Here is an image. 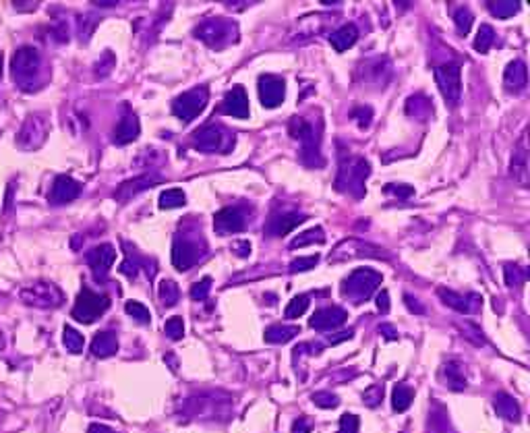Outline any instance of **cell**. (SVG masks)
I'll use <instances>...</instances> for the list:
<instances>
[{
  "instance_id": "obj_1",
  "label": "cell",
  "mask_w": 530,
  "mask_h": 433,
  "mask_svg": "<svg viewBox=\"0 0 530 433\" xmlns=\"http://www.w3.org/2000/svg\"><path fill=\"white\" fill-rule=\"evenodd\" d=\"M371 175V164L365 158H342L338 177H336V189L342 193H348L356 200L365 197V183Z\"/></svg>"
},
{
  "instance_id": "obj_2",
  "label": "cell",
  "mask_w": 530,
  "mask_h": 433,
  "mask_svg": "<svg viewBox=\"0 0 530 433\" xmlns=\"http://www.w3.org/2000/svg\"><path fill=\"white\" fill-rule=\"evenodd\" d=\"M193 33H195L197 39H201L212 50H224V48H228L230 44H235L239 39L237 23L232 19H226V17L205 19L193 29Z\"/></svg>"
},
{
  "instance_id": "obj_3",
  "label": "cell",
  "mask_w": 530,
  "mask_h": 433,
  "mask_svg": "<svg viewBox=\"0 0 530 433\" xmlns=\"http://www.w3.org/2000/svg\"><path fill=\"white\" fill-rule=\"evenodd\" d=\"M39 67H42V58L39 52L33 46H21L10 60V75L15 79V83L21 89H35L37 85V77H39Z\"/></svg>"
},
{
  "instance_id": "obj_4",
  "label": "cell",
  "mask_w": 530,
  "mask_h": 433,
  "mask_svg": "<svg viewBox=\"0 0 530 433\" xmlns=\"http://www.w3.org/2000/svg\"><path fill=\"white\" fill-rule=\"evenodd\" d=\"M228 407H232V398L224 392H203L195 394L185 403V415L189 417H203V419H216V417H228Z\"/></svg>"
},
{
  "instance_id": "obj_5",
  "label": "cell",
  "mask_w": 530,
  "mask_h": 433,
  "mask_svg": "<svg viewBox=\"0 0 530 433\" xmlns=\"http://www.w3.org/2000/svg\"><path fill=\"white\" fill-rule=\"evenodd\" d=\"M288 133L292 135V139H296L302 148V160L311 166H321V150H319V133L315 131V127L311 123H307L300 116L290 118L288 125Z\"/></svg>"
},
{
  "instance_id": "obj_6",
  "label": "cell",
  "mask_w": 530,
  "mask_h": 433,
  "mask_svg": "<svg viewBox=\"0 0 530 433\" xmlns=\"http://www.w3.org/2000/svg\"><path fill=\"white\" fill-rule=\"evenodd\" d=\"M383 276L371 267H358L354 269L344 282H342V294L354 303H360V301H367L375 288L381 284Z\"/></svg>"
},
{
  "instance_id": "obj_7",
  "label": "cell",
  "mask_w": 530,
  "mask_h": 433,
  "mask_svg": "<svg viewBox=\"0 0 530 433\" xmlns=\"http://www.w3.org/2000/svg\"><path fill=\"white\" fill-rule=\"evenodd\" d=\"M19 297L25 305L37 307V309H54L64 303L62 290L56 284L46 282V280H37V282H31L29 286L21 288Z\"/></svg>"
},
{
  "instance_id": "obj_8",
  "label": "cell",
  "mask_w": 530,
  "mask_h": 433,
  "mask_svg": "<svg viewBox=\"0 0 530 433\" xmlns=\"http://www.w3.org/2000/svg\"><path fill=\"white\" fill-rule=\"evenodd\" d=\"M235 145V137L222 125H205L193 133V148L205 154H226Z\"/></svg>"
},
{
  "instance_id": "obj_9",
  "label": "cell",
  "mask_w": 530,
  "mask_h": 433,
  "mask_svg": "<svg viewBox=\"0 0 530 433\" xmlns=\"http://www.w3.org/2000/svg\"><path fill=\"white\" fill-rule=\"evenodd\" d=\"M205 251H208V245L201 236L199 238H193L187 234L176 236L172 245V263L179 272H187L205 257Z\"/></svg>"
},
{
  "instance_id": "obj_10",
  "label": "cell",
  "mask_w": 530,
  "mask_h": 433,
  "mask_svg": "<svg viewBox=\"0 0 530 433\" xmlns=\"http://www.w3.org/2000/svg\"><path fill=\"white\" fill-rule=\"evenodd\" d=\"M110 309V297L93 292L91 288L83 286L75 307H73V317L81 324H93L98 317H102Z\"/></svg>"
},
{
  "instance_id": "obj_11",
  "label": "cell",
  "mask_w": 530,
  "mask_h": 433,
  "mask_svg": "<svg viewBox=\"0 0 530 433\" xmlns=\"http://www.w3.org/2000/svg\"><path fill=\"white\" fill-rule=\"evenodd\" d=\"M210 100V89L205 85H197L185 94H181L174 102H172V112L176 118H181L183 123H191L193 118H197Z\"/></svg>"
},
{
  "instance_id": "obj_12",
  "label": "cell",
  "mask_w": 530,
  "mask_h": 433,
  "mask_svg": "<svg viewBox=\"0 0 530 433\" xmlns=\"http://www.w3.org/2000/svg\"><path fill=\"white\" fill-rule=\"evenodd\" d=\"M435 81L437 87L450 108H456L462 96V71L454 62H446L435 69Z\"/></svg>"
},
{
  "instance_id": "obj_13",
  "label": "cell",
  "mask_w": 530,
  "mask_h": 433,
  "mask_svg": "<svg viewBox=\"0 0 530 433\" xmlns=\"http://www.w3.org/2000/svg\"><path fill=\"white\" fill-rule=\"evenodd\" d=\"M48 131H50V127H48L46 116H42V114H31V116L25 118V123L21 125V129H19V133H17V145H19L21 150H29V152H31V150H37V148H42V143L46 141Z\"/></svg>"
},
{
  "instance_id": "obj_14",
  "label": "cell",
  "mask_w": 530,
  "mask_h": 433,
  "mask_svg": "<svg viewBox=\"0 0 530 433\" xmlns=\"http://www.w3.org/2000/svg\"><path fill=\"white\" fill-rule=\"evenodd\" d=\"M352 257H385L383 251L375 245H369V242H363L358 238H348V240H342L333 253L329 255V261H344V259H352Z\"/></svg>"
},
{
  "instance_id": "obj_15",
  "label": "cell",
  "mask_w": 530,
  "mask_h": 433,
  "mask_svg": "<svg viewBox=\"0 0 530 433\" xmlns=\"http://www.w3.org/2000/svg\"><path fill=\"white\" fill-rule=\"evenodd\" d=\"M114 259H116V249L110 242H102V245L93 247L91 251H87V255H85V261L89 263V267L93 272V278L98 282L106 280L108 269L112 267Z\"/></svg>"
},
{
  "instance_id": "obj_16",
  "label": "cell",
  "mask_w": 530,
  "mask_h": 433,
  "mask_svg": "<svg viewBox=\"0 0 530 433\" xmlns=\"http://www.w3.org/2000/svg\"><path fill=\"white\" fill-rule=\"evenodd\" d=\"M437 294H439V299H441L448 307H452L454 311L464 313V315L479 313V311H481V305H483V299H481V294H477V292L460 294V292H454V290H448V288H437Z\"/></svg>"
},
{
  "instance_id": "obj_17",
  "label": "cell",
  "mask_w": 530,
  "mask_h": 433,
  "mask_svg": "<svg viewBox=\"0 0 530 433\" xmlns=\"http://www.w3.org/2000/svg\"><path fill=\"white\" fill-rule=\"evenodd\" d=\"M247 228V216L243 212V208L232 206V208H224L214 216V230L222 236L228 234H239Z\"/></svg>"
},
{
  "instance_id": "obj_18",
  "label": "cell",
  "mask_w": 530,
  "mask_h": 433,
  "mask_svg": "<svg viewBox=\"0 0 530 433\" xmlns=\"http://www.w3.org/2000/svg\"><path fill=\"white\" fill-rule=\"evenodd\" d=\"M286 98V83L275 75L259 77V100L264 108H277Z\"/></svg>"
},
{
  "instance_id": "obj_19",
  "label": "cell",
  "mask_w": 530,
  "mask_h": 433,
  "mask_svg": "<svg viewBox=\"0 0 530 433\" xmlns=\"http://www.w3.org/2000/svg\"><path fill=\"white\" fill-rule=\"evenodd\" d=\"M346 319H348L346 309L333 305V307H323L315 311L313 317L309 319V326L317 332H331V330H338Z\"/></svg>"
},
{
  "instance_id": "obj_20",
  "label": "cell",
  "mask_w": 530,
  "mask_h": 433,
  "mask_svg": "<svg viewBox=\"0 0 530 433\" xmlns=\"http://www.w3.org/2000/svg\"><path fill=\"white\" fill-rule=\"evenodd\" d=\"M527 137H529V131L522 133V137H520V141L514 150L512 164H510V175L520 187L529 185V143H527Z\"/></svg>"
},
{
  "instance_id": "obj_21",
  "label": "cell",
  "mask_w": 530,
  "mask_h": 433,
  "mask_svg": "<svg viewBox=\"0 0 530 433\" xmlns=\"http://www.w3.org/2000/svg\"><path fill=\"white\" fill-rule=\"evenodd\" d=\"M83 187L81 183H77L75 179L66 177V175H60L56 177L54 185H52V191H50V204L54 206H64L73 200H77L81 195Z\"/></svg>"
},
{
  "instance_id": "obj_22",
  "label": "cell",
  "mask_w": 530,
  "mask_h": 433,
  "mask_svg": "<svg viewBox=\"0 0 530 433\" xmlns=\"http://www.w3.org/2000/svg\"><path fill=\"white\" fill-rule=\"evenodd\" d=\"M360 73H363V81H367L375 87H383L392 77V64L385 56L369 58Z\"/></svg>"
},
{
  "instance_id": "obj_23",
  "label": "cell",
  "mask_w": 530,
  "mask_h": 433,
  "mask_svg": "<svg viewBox=\"0 0 530 433\" xmlns=\"http://www.w3.org/2000/svg\"><path fill=\"white\" fill-rule=\"evenodd\" d=\"M222 112L235 118H249V98L243 85H235L222 100Z\"/></svg>"
},
{
  "instance_id": "obj_24",
  "label": "cell",
  "mask_w": 530,
  "mask_h": 433,
  "mask_svg": "<svg viewBox=\"0 0 530 433\" xmlns=\"http://www.w3.org/2000/svg\"><path fill=\"white\" fill-rule=\"evenodd\" d=\"M156 183H162V177H158V175H143V177L125 181V183L118 185V189L114 191V200H118V202H129V200H133L135 195H139L141 191L149 189V187L156 185Z\"/></svg>"
},
{
  "instance_id": "obj_25",
  "label": "cell",
  "mask_w": 530,
  "mask_h": 433,
  "mask_svg": "<svg viewBox=\"0 0 530 433\" xmlns=\"http://www.w3.org/2000/svg\"><path fill=\"white\" fill-rule=\"evenodd\" d=\"M304 222L302 214L296 212H286V214H277V216L269 218V222L265 224V232L269 236H284L288 232H292L298 224Z\"/></svg>"
},
{
  "instance_id": "obj_26",
  "label": "cell",
  "mask_w": 530,
  "mask_h": 433,
  "mask_svg": "<svg viewBox=\"0 0 530 433\" xmlns=\"http://www.w3.org/2000/svg\"><path fill=\"white\" fill-rule=\"evenodd\" d=\"M441 378L446 382V386L454 392H462L468 386V378H466V367L460 361H448L441 367Z\"/></svg>"
},
{
  "instance_id": "obj_27",
  "label": "cell",
  "mask_w": 530,
  "mask_h": 433,
  "mask_svg": "<svg viewBox=\"0 0 530 433\" xmlns=\"http://www.w3.org/2000/svg\"><path fill=\"white\" fill-rule=\"evenodd\" d=\"M504 81L508 85V89L512 91H522L529 83V69H527V62L524 60H512L508 67H506V73H504Z\"/></svg>"
},
{
  "instance_id": "obj_28",
  "label": "cell",
  "mask_w": 530,
  "mask_h": 433,
  "mask_svg": "<svg viewBox=\"0 0 530 433\" xmlns=\"http://www.w3.org/2000/svg\"><path fill=\"white\" fill-rule=\"evenodd\" d=\"M139 131H141V127H139L137 116L133 112H127L120 118V123L114 131V143L116 145H127V143H131L139 137Z\"/></svg>"
},
{
  "instance_id": "obj_29",
  "label": "cell",
  "mask_w": 530,
  "mask_h": 433,
  "mask_svg": "<svg viewBox=\"0 0 530 433\" xmlns=\"http://www.w3.org/2000/svg\"><path fill=\"white\" fill-rule=\"evenodd\" d=\"M493 409H495V413L502 417V419H506V421H520V415H522V411H520V405H518V400L514 398V396H510V394H506V392H500V394H495V398H493Z\"/></svg>"
},
{
  "instance_id": "obj_30",
  "label": "cell",
  "mask_w": 530,
  "mask_h": 433,
  "mask_svg": "<svg viewBox=\"0 0 530 433\" xmlns=\"http://www.w3.org/2000/svg\"><path fill=\"white\" fill-rule=\"evenodd\" d=\"M358 39V29L354 23H346L342 27H338L336 31H331L329 35V44L336 48V52H346L348 48H352Z\"/></svg>"
},
{
  "instance_id": "obj_31",
  "label": "cell",
  "mask_w": 530,
  "mask_h": 433,
  "mask_svg": "<svg viewBox=\"0 0 530 433\" xmlns=\"http://www.w3.org/2000/svg\"><path fill=\"white\" fill-rule=\"evenodd\" d=\"M91 353L100 359H106V357H112L118 353V338L114 332H98L93 342H91Z\"/></svg>"
},
{
  "instance_id": "obj_32",
  "label": "cell",
  "mask_w": 530,
  "mask_h": 433,
  "mask_svg": "<svg viewBox=\"0 0 530 433\" xmlns=\"http://www.w3.org/2000/svg\"><path fill=\"white\" fill-rule=\"evenodd\" d=\"M298 334H300L298 326H269L265 330L264 338L269 344H284V342H290Z\"/></svg>"
},
{
  "instance_id": "obj_33",
  "label": "cell",
  "mask_w": 530,
  "mask_h": 433,
  "mask_svg": "<svg viewBox=\"0 0 530 433\" xmlns=\"http://www.w3.org/2000/svg\"><path fill=\"white\" fill-rule=\"evenodd\" d=\"M406 112H408V116H414L417 121H425V118H429V114L433 112L431 100L425 98L423 94H417V96L408 98V102H406Z\"/></svg>"
},
{
  "instance_id": "obj_34",
  "label": "cell",
  "mask_w": 530,
  "mask_h": 433,
  "mask_svg": "<svg viewBox=\"0 0 530 433\" xmlns=\"http://www.w3.org/2000/svg\"><path fill=\"white\" fill-rule=\"evenodd\" d=\"M412 398H414L412 388H408L406 384H398L394 386V392H392V409L396 413H404L412 405Z\"/></svg>"
},
{
  "instance_id": "obj_35",
  "label": "cell",
  "mask_w": 530,
  "mask_h": 433,
  "mask_svg": "<svg viewBox=\"0 0 530 433\" xmlns=\"http://www.w3.org/2000/svg\"><path fill=\"white\" fill-rule=\"evenodd\" d=\"M487 8L493 17L497 19H508L514 17L520 10V2L518 0H500V2H487Z\"/></svg>"
},
{
  "instance_id": "obj_36",
  "label": "cell",
  "mask_w": 530,
  "mask_h": 433,
  "mask_svg": "<svg viewBox=\"0 0 530 433\" xmlns=\"http://www.w3.org/2000/svg\"><path fill=\"white\" fill-rule=\"evenodd\" d=\"M504 276H506V284L510 288H518L529 280V269L516 263H506L504 265Z\"/></svg>"
},
{
  "instance_id": "obj_37",
  "label": "cell",
  "mask_w": 530,
  "mask_h": 433,
  "mask_svg": "<svg viewBox=\"0 0 530 433\" xmlns=\"http://www.w3.org/2000/svg\"><path fill=\"white\" fill-rule=\"evenodd\" d=\"M158 297L162 301L164 307H174L181 299V290L176 286V282L172 280H162L160 282V288H158Z\"/></svg>"
},
{
  "instance_id": "obj_38",
  "label": "cell",
  "mask_w": 530,
  "mask_h": 433,
  "mask_svg": "<svg viewBox=\"0 0 530 433\" xmlns=\"http://www.w3.org/2000/svg\"><path fill=\"white\" fill-rule=\"evenodd\" d=\"M493 42H495V29H493L491 25L483 23V25L479 27L477 37H475V50L481 52V54H487V52L491 50Z\"/></svg>"
},
{
  "instance_id": "obj_39",
  "label": "cell",
  "mask_w": 530,
  "mask_h": 433,
  "mask_svg": "<svg viewBox=\"0 0 530 433\" xmlns=\"http://www.w3.org/2000/svg\"><path fill=\"white\" fill-rule=\"evenodd\" d=\"M321 245L325 242V234L323 230L317 226V228H311V230H304L302 234H298L296 238L290 240V249H298V247H307V245Z\"/></svg>"
},
{
  "instance_id": "obj_40",
  "label": "cell",
  "mask_w": 530,
  "mask_h": 433,
  "mask_svg": "<svg viewBox=\"0 0 530 433\" xmlns=\"http://www.w3.org/2000/svg\"><path fill=\"white\" fill-rule=\"evenodd\" d=\"M147 265H149V261H145V259H141L137 253L129 251L127 257H125V261L120 263L118 272L125 274L127 278H137V272H139L141 267H147Z\"/></svg>"
},
{
  "instance_id": "obj_41",
  "label": "cell",
  "mask_w": 530,
  "mask_h": 433,
  "mask_svg": "<svg viewBox=\"0 0 530 433\" xmlns=\"http://www.w3.org/2000/svg\"><path fill=\"white\" fill-rule=\"evenodd\" d=\"M187 195L183 193V189H166L160 193V208L162 210H174L185 206Z\"/></svg>"
},
{
  "instance_id": "obj_42",
  "label": "cell",
  "mask_w": 530,
  "mask_h": 433,
  "mask_svg": "<svg viewBox=\"0 0 530 433\" xmlns=\"http://www.w3.org/2000/svg\"><path fill=\"white\" fill-rule=\"evenodd\" d=\"M62 342H64V346H66V351L68 353H73V355H79L81 351H83V346H85V340H83V336L75 330V328H71V326H64V336H62Z\"/></svg>"
},
{
  "instance_id": "obj_43",
  "label": "cell",
  "mask_w": 530,
  "mask_h": 433,
  "mask_svg": "<svg viewBox=\"0 0 530 433\" xmlns=\"http://www.w3.org/2000/svg\"><path fill=\"white\" fill-rule=\"evenodd\" d=\"M125 311H127L133 319H137L139 324H143V326H149V324H152V313H149V309H147L143 303L129 301V303L125 305Z\"/></svg>"
},
{
  "instance_id": "obj_44",
  "label": "cell",
  "mask_w": 530,
  "mask_h": 433,
  "mask_svg": "<svg viewBox=\"0 0 530 433\" xmlns=\"http://www.w3.org/2000/svg\"><path fill=\"white\" fill-rule=\"evenodd\" d=\"M473 21H475V17H473V12H470L466 6H462V8H458V10L454 12L456 31H458L460 35H466V33L470 31V27H473Z\"/></svg>"
},
{
  "instance_id": "obj_45",
  "label": "cell",
  "mask_w": 530,
  "mask_h": 433,
  "mask_svg": "<svg viewBox=\"0 0 530 433\" xmlns=\"http://www.w3.org/2000/svg\"><path fill=\"white\" fill-rule=\"evenodd\" d=\"M307 309H309V294H298V297H294V299L288 303V307H286V319H296V317H300Z\"/></svg>"
},
{
  "instance_id": "obj_46",
  "label": "cell",
  "mask_w": 530,
  "mask_h": 433,
  "mask_svg": "<svg viewBox=\"0 0 530 433\" xmlns=\"http://www.w3.org/2000/svg\"><path fill=\"white\" fill-rule=\"evenodd\" d=\"M317 263H319V255L315 253V255H309V257H296V259H292L290 265H288V269H290L292 274H296V272H307V269H313Z\"/></svg>"
},
{
  "instance_id": "obj_47",
  "label": "cell",
  "mask_w": 530,
  "mask_h": 433,
  "mask_svg": "<svg viewBox=\"0 0 530 433\" xmlns=\"http://www.w3.org/2000/svg\"><path fill=\"white\" fill-rule=\"evenodd\" d=\"M164 332L170 340H181L185 336V324H183V317H170L164 326Z\"/></svg>"
},
{
  "instance_id": "obj_48",
  "label": "cell",
  "mask_w": 530,
  "mask_h": 433,
  "mask_svg": "<svg viewBox=\"0 0 530 433\" xmlns=\"http://www.w3.org/2000/svg\"><path fill=\"white\" fill-rule=\"evenodd\" d=\"M210 290H212V278L205 276V278H201L199 282H195V284L191 286V299H193V301H205L208 294H210Z\"/></svg>"
},
{
  "instance_id": "obj_49",
  "label": "cell",
  "mask_w": 530,
  "mask_h": 433,
  "mask_svg": "<svg viewBox=\"0 0 530 433\" xmlns=\"http://www.w3.org/2000/svg\"><path fill=\"white\" fill-rule=\"evenodd\" d=\"M311 400L319 407V409H336L340 405V398L331 392H315L311 396Z\"/></svg>"
},
{
  "instance_id": "obj_50",
  "label": "cell",
  "mask_w": 530,
  "mask_h": 433,
  "mask_svg": "<svg viewBox=\"0 0 530 433\" xmlns=\"http://www.w3.org/2000/svg\"><path fill=\"white\" fill-rule=\"evenodd\" d=\"M95 23H98V21H95L91 15H81V17H79V21H77V29H79V35H81V39H83V42L91 35V31H93Z\"/></svg>"
},
{
  "instance_id": "obj_51",
  "label": "cell",
  "mask_w": 530,
  "mask_h": 433,
  "mask_svg": "<svg viewBox=\"0 0 530 433\" xmlns=\"http://www.w3.org/2000/svg\"><path fill=\"white\" fill-rule=\"evenodd\" d=\"M112 69H114V54H112L110 50H106V52L102 54L100 62L95 64V75H98V77H106Z\"/></svg>"
},
{
  "instance_id": "obj_52",
  "label": "cell",
  "mask_w": 530,
  "mask_h": 433,
  "mask_svg": "<svg viewBox=\"0 0 530 433\" xmlns=\"http://www.w3.org/2000/svg\"><path fill=\"white\" fill-rule=\"evenodd\" d=\"M363 400H365L369 407H377V405L383 400V386L375 384V386L367 388V390H365V394H363Z\"/></svg>"
},
{
  "instance_id": "obj_53",
  "label": "cell",
  "mask_w": 530,
  "mask_h": 433,
  "mask_svg": "<svg viewBox=\"0 0 530 433\" xmlns=\"http://www.w3.org/2000/svg\"><path fill=\"white\" fill-rule=\"evenodd\" d=\"M371 116H373V110L369 106H358L352 110V118L358 121V127L360 129H367L371 125Z\"/></svg>"
},
{
  "instance_id": "obj_54",
  "label": "cell",
  "mask_w": 530,
  "mask_h": 433,
  "mask_svg": "<svg viewBox=\"0 0 530 433\" xmlns=\"http://www.w3.org/2000/svg\"><path fill=\"white\" fill-rule=\"evenodd\" d=\"M358 417L356 415H342L340 417V430L338 433H358Z\"/></svg>"
},
{
  "instance_id": "obj_55",
  "label": "cell",
  "mask_w": 530,
  "mask_h": 433,
  "mask_svg": "<svg viewBox=\"0 0 530 433\" xmlns=\"http://www.w3.org/2000/svg\"><path fill=\"white\" fill-rule=\"evenodd\" d=\"M385 193H390V195H396V197H400V200H406V197H412L414 195V187H410V185H385Z\"/></svg>"
},
{
  "instance_id": "obj_56",
  "label": "cell",
  "mask_w": 530,
  "mask_h": 433,
  "mask_svg": "<svg viewBox=\"0 0 530 433\" xmlns=\"http://www.w3.org/2000/svg\"><path fill=\"white\" fill-rule=\"evenodd\" d=\"M404 303H406V307H408L410 313H417V315H423V313H425V307H423L412 294H404Z\"/></svg>"
},
{
  "instance_id": "obj_57",
  "label": "cell",
  "mask_w": 530,
  "mask_h": 433,
  "mask_svg": "<svg viewBox=\"0 0 530 433\" xmlns=\"http://www.w3.org/2000/svg\"><path fill=\"white\" fill-rule=\"evenodd\" d=\"M377 309H379L383 315L390 311V294H387V290H381V292L377 294Z\"/></svg>"
},
{
  "instance_id": "obj_58",
  "label": "cell",
  "mask_w": 530,
  "mask_h": 433,
  "mask_svg": "<svg viewBox=\"0 0 530 433\" xmlns=\"http://www.w3.org/2000/svg\"><path fill=\"white\" fill-rule=\"evenodd\" d=\"M292 433H311V423L304 417H298L292 423Z\"/></svg>"
},
{
  "instance_id": "obj_59",
  "label": "cell",
  "mask_w": 530,
  "mask_h": 433,
  "mask_svg": "<svg viewBox=\"0 0 530 433\" xmlns=\"http://www.w3.org/2000/svg\"><path fill=\"white\" fill-rule=\"evenodd\" d=\"M232 249L237 251V255H239V257H247V255L251 253V245H249L247 240H243V242H235V245H232Z\"/></svg>"
},
{
  "instance_id": "obj_60",
  "label": "cell",
  "mask_w": 530,
  "mask_h": 433,
  "mask_svg": "<svg viewBox=\"0 0 530 433\" xmlns=\"http://www.w3.org/2000/svg\"><path fill=\"white\" fill-rule=\"evenodd\" d=\"M379 332H381V334H385V338H387V340H398V332H396L392 326H387V324L379 326Z\"/></svg>"
},
{
  "instance_id": "obj_61",
  "label": "cell",
  "mask_w": 530,
  "mask_h": 433,
  "mask_svg": "<svg viewBox=\"0 0 530 433\" xmlns=\"http://www.w3.org/2000/svg\"><path fill=\"white\" fill-rule=\"evenodd\" d=\"M87 433H118V432H114L112 427L102 425V423H91V425H89V430H87Z\"/></svg>"
},
{
  "instance_id": "obj_62",
  "label": "cell",
  "mask_w": 530,
  "mask_h": 433,
  "mask_svg": "<svg viewBox=\"0 0 530 433\" xmlns=\"http://www.w3.org/2000/svg\"><path fill=\"white\" fill-rule=\"evenodd\" d=\"M93 4H98V6H116L118 2H116V0H110V2H93Z\"/></svg>"
},
{
  "instance_id": "obj_63",
  "label": "cell",
  "mask_w": 530,
  "mask_h": 433,
  "mask_svg": "<svg viewBox=\"0 0 530 433\" xmlns=\"http://www.w3.org/2000/svg\"><path fill=\"white\" fill-rule=\"evenodd\" d=\"M4 348V336H2V332H0V351Z\"/></svg>"
},
{
  "instance_id": "obj_64",
  "label": "cell",
  "mask_w": 530,
  "mask_h": 433,
  "mask_svg": "<svg viewBox=\"0 0 530 433\" xmlns=\"http://www.w3.org/2000/svg\"><path fill=\"white\" fill-rule=\"evenodd\" d=\"M2 67H4V58H2V52H0V75H2Z\"/></svg>"
}]
</instances>
